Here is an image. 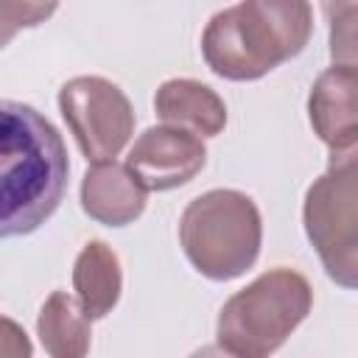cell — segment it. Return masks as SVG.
<instances>
[{"instance_id": "7a4b0ae2", "label": "cell", "mask_w": 358, "mask_h": 358, "mask_svg": "<svg viewBox=\"0 0 358 358\" xmlns=\"http://www.w3.org/2000/svg\"><path fill=\"white\" fill-rule=\"evenodd\" d=\"M313 34L310 0H241L201 34L207 67L227 81H257L299 56Z\"/></svg>"}, {"instance_id": "6da1fadb", "label": "cell", "mask_w": 358, "mask_h": 358, "mask_svg": "<svg viewBox=\"0 0 358 358\" xmlns=\"http://www.w3.org/2000/svg\"><path fill=\"white\" fill-rule=\"evenodd\" d=\"M67 176L59 129L28 103L0 101V238L39 229L62 204Z\"/></svg>"}, {"instance_id": "9a60e30c", "label": "cell", "mask_w": 358, "mask_h": 358, "mask_svg": "<svg viewBox=\"0 0 358 358\" xmlns=\"http://www.w3.org/2000/svg\"><path fill=\"white\" fill-rule=\"evenodd\" d=\"M34 352L28 333L14 322L0 316V358H28Z\"/></svg>"}, {"instance_id": "52a82bcc", "label": "cell", "mask_w": 358, "mask_h": 358, "mask_svg": "<svg viewBox=\"0 0 358 358\" xmlns=\"http://www.w3.org/2000/svg\"><path fill=\"white\" fill-rule=\"evenodd\" d=\"M207 148L199 134L176 126H151L129 148L126 165L145 190H173L201 173Z\"/></svg>"}, {"instance_id": "ba28073f", "label": "cell", "mask_w": 358, "mask_h": 358, "mask_svg": "<svg viewBox=\"0 0 358 358\" xmlns=\"http://www.w3.org/2000/svg\"><path fill=\"white\" fill-rule=\"evenodd\" d=\"M355 87L358 73L355 64H338L319 73L308 95V115L310 126L319 140L330 151H347L358 143V123H355Z\"/></svg>"}, {"instance_id": "3957f363", "label": "cell", "mask_w": 358, "mask_h": 358, "mask_svg": "<svg viewBox=\"0 0 358 358\" xmlns=\"http://www.w3.org/2000/svg\"><path fill=\"white\" fill-rule=\"evenodd\" d=\"M179 243L190 266L207 280H235L249 271L260 255V210L241 190H207L185 207L179 218Z\"/></svg>"}, {"instance_id": "8992f818", "label": "cell", "mask_w": 358, "mask_h": 358, "mask_svg": "<svg viewBox=\"0 0 358 358\" xmlns=\"http://www.w3.org/2000/svg\"><path fill=\"white\" fill-rule=\"evenodd\" d=\"M59 112L90 162L115 159L134 134L126 92L101 76H76L59 90Z\"/></svg>"}, {"instance_id": "9c48e42d", "label": "cell", "mask_w": 358, "mask_h": 358, "mask_svg": "<svg viewBox=\"0 0 358 358\" xmlns=\"http://www.w3.org/2000/svg\"><path fill=\"white\" fill-rule=\"evenodd\" d=\"M148 190L137 182L129 165L115 159L92 162L81 179V207L103 227H126L137 221L145 210Z\"/></svg>"}, {"instance_id": "4fadbf2b", "label": "cell", "mask_w": 358, "mask_h": 358, "mask_svg": "<svg viewBox=\"0 0 358 358\" xmlns=\"http://www.w3.org/2000/svg\"><path fill=\"white\" fill-rule=\"evenodd\" d=\"M330 56L338 64H355V0H327Z\"/></svg>"}, {"instance_id": "7c38bea8", "label": "cell", "mask_w": 358, "mask_h": 358, "mask_svg": "<svg viewBox=\"0 0 358 358\" xmlns=\"http://www.w3.org/2000/svg\"><path fill=\"white\" fill-rule=\"evenodd\" d=\"M90 316L76 296L67 291H53L36 319V336L48 355L53 358H81L90 352L92 327Z\"/></svg>"}, {"instance_id": "5b68a950", "label": "cell", "mask_w": 358, "mask_h": 358, "mask_svg": "<svg viewBox=\"0 0 358 358\" xmlns=\"http://www.w3.org/2000/svg\"><path fill=\"white\" fill-rule=\"evenodd\" d=\"M305 235L324 271L341 288L358 282V162L355 148L333 151L327 171L308 187Z\"/></svg>"}, {"instance_id": "2e32d148", "label": "cell", "mask_w": 358, "mask_h": 358, "mask_svg": "<svg viewBox=\"0 0 358 358\" xmlns=\"http://www.w3.org/2000/svg\"><path fill=\"white\" fill-rule=\"evenodd\" d=\"M17 31H20V25L11 20V14H8L6 3L0 0V48H6V45L17 36Z\"/></svg>"}, {"instance_id": "30bf717a", "label": "cell", "mask_w": 358, "mask_h": 358, "mask_svg": "<svg viewBox=\"0 0 358 358\" xmlns=\"http://www.w3.org/2000/svg\"><path fill=\"white\" fill-rule=\"evenodd\" d=\"M154 112L165 126L199 137H215L227 126V106L218 92L193 78H168L154 95Z\"/></svg>"}, {"instance_id": "277c9868", "label": "cell", "mask_w": 358, "mask_h": 358, "mask_svg": "<svg viewBox=\"0 0 358 358\" xmlns=\"http://www.w3.org/2000/svg\"><path fill=\"white\" fill-rule=\"evenodd\" d=\"M313 305L310 282L294 268H271L232 294L215 322V341L238 358H266L305 322Z\"/></svg>"}, {"instance_id": "5bb4252c", "label": "cell", "mask_w": 358, "mask_h": 358, "mask_svg": "<svg viewBox=\"0 0 358 358\" xmlns=\"http://www.w3.org/2000/svg\"><path fill=\"white\" fill-rule=\"evenodd\" d=\"M20 28H36L59 8V0H3Z\"/></svg>"}, {"instance_id": "8fae6325", "label": "cell", "mask_w": 358, "mask_h": 358, "mask_svg": "<svg viewBox=\"0 0 358 358\" xmlns=\"http://www.w3.org/2000/svg\"><path fill=\"white\" fill-rule=\"evenodd\" d=\"M120 260L103 241H90L73 263V291L90 319H103L120 299Z\"/></svg>"}]
</instances>
